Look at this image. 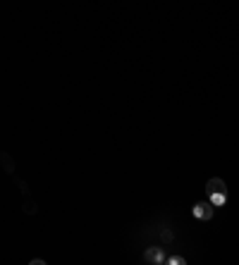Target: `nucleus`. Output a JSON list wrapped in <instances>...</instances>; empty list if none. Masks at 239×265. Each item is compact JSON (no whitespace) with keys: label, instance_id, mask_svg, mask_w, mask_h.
Masks as SVG:
<instances>
[{"label":"nucleus","instance_id":"4","mask_svg":"<svg viewBox=\"0 0 239 265\" xmlns=\"http://www.w3.org/2000/svg\"><path fill=\"white\" fill-rule=\"evenodd\" d=\"M208 201L215 206V208H220L227 203V193H208Z\"/></svg>","mask_w":239,"mask_h":265},{"label":"nucleus","instance_id":"5","mask_svg":"<svg viewBox=\"0 0 239 265\" xmlns=\"http://www.w3.org/2000/svg\"><path fill=\"white\" fill-rule=\"evenodd\" d=\"M0 163H3V167H5L8 172H12V170H15V165H12V158H10L8 153H0Z\"/></svg>","mask_w":239,"mask_h":265},{"label":"nucleus","instance_id":"2","mask_svg":"<svg viewBox=\"0 0 239 265\" xmlns=\"http://www.w3.org/2000/svg\"><path fill=\"white\" fill-rule=\"evenodd\" d=\"M144 260H146L148 265L165 263V251H163L160 246H151V248H146V253H144Z\"/></svg>","mask_w":239,"mask_h":265},{"label":"nucleus","instance_id":"7","mask_svg":"<svg viewBox=\"0 0 239 265\" xmlns=\"http://www.w3.org/2000/svg\"><path fill=\"white\" fill-rule=\"evenodd\" d=\"M24 208H27V213H29V215H34V213H36V203L27 201V206H24Z\"/></svg>","mask_w":239,"mask_h":265},{"label":"nucleus","instance_id":"1","mask_svg":"<svg viewBox=\"0 0 239 265\" xmlns=\"http://www.w3.org/2000/svg\"><path fill=\"white\" fill-rule=\"evenodd\" d=\"M192 215H194L196 220H203V222H208V220H213V215H215V206H213L211 201H199V203H194Z\"/></svg>","mask_w":239,"mask_h":265},{"label":"nucleus","instance_id":"6","mask_svg":"<svg viewBox=\"0 0 239 265\" xmlns=\"http://www.w3.org/2000/svg\"><path fill=\"white\" fill-rule=\"evenodd\" d=\"M165 263L167 265H184L187 260H184L182 256H170V258H165Z\"/></svg>","mask_w":239,"mask_h":265},{"label":"nucleus","instance_id":"3","mask_svg":"<svg viewBox=\"0 0 239 265\" xmlns=\"http://www.w3.org/2000/svg\"><path fill=\"white\" fill-rule=\"evenodd\" d=\"M206 193H227V184L222 182L220 177H213L206 184Z\"/></svg>","mask_w":239,"mask_h":265}]
</instances>
